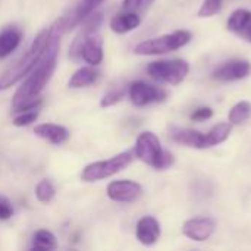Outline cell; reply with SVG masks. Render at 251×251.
I'll return each mask as SVG.
<instances>
[{"label": "cell", "instance_id": "6da1fadb", "mask_svg": "<svg viewBox=\"0 0 251 251\" xmlns=\"http://www.w3.org/2000/svg\"><path fill=\"white\" fill-rule=\"evenodd\" d=\"M57 53H59V35L56 26L53 28L47 50L40 60V63L24 78V82L16 90L12 97V110L19 113L25 110L38 109L43 103L40 94L50 82L56 66H57Z\"/></svg>", "mask_w": 251, "mask_h": 251}, {"label": "cell", "instance_id": "7a4b0ae2", "mask_svg": "<svg viewBox=\"0 0 251 251\" xmlns=\"http://www.w3.org/2000/svg\"><path fill=\"white\" fill-rule=\"evenodd\" d=\"M53 28L54 26H50L47 29H43L35 37V40L32 41L31 47L25 51V54L15 65H12L10 68H7L0 75V91L9 90L10 87H13L18 82H21L40 63V60L43 59V56H44V53L47 50V46H49V41H50Z\"/></svg>", "mask_w": 251, "mask_h": 251}, {"label": "cell", "instance_id": "3957f363", "mask_svg": "<svg viewBox=\"0 0 251 251\" xmlns=\"http://www.w3.org/2000/svg\"><path fill=\"white\" fill-rule=\"evenodd\" d=\"M134 154L141 162H144L146 165H149L157 171H165V169L171 168L175 162L172 153L168 150H163L157 135L150 131L141 132L137 137Z\"/></svg>", "mask_w": 251, "mask_h": 251}, {"label": "cell", "instance_id": "277c9868", "mask_svg": "<svg viewBox=\"0 0 251 251\" xmlns=\"http://www.w3.org/2000/svg\"><path fill=\"white\" fill-rule=\"evenodd\" d=\"M191 40V32L185 29H178L171 34H165L160 37L149 38L138 43L134 49L135 54L140 56H157L169 51H175L187 46Z\"/></svg>", "mask_w": 251, "mask_h": 251}, {"label": "cell", "instance_id": "5b68a950", "mask_svg": "<svg viewBox=\"0 0 251 251\" xmlns=\"http://www.w3.org/2000/svg\"><path fill=\"white\" fill-rule=\"evenodd\" d=\"M134 151H122L107 160H99L87 165L81 172V179L85 182H97L103 181L106 178H110L121 171H124L126 166L131 165L134 160Z\"/></svg>", "mask_w": 251, "mask_h": 251}, {"label": "cell", "instance_id": "8992f818", "mask_svg": "<svg viewBox=\"0 0 251 251\" xmlns=\"http://www.w3.org/2000/svg\"><path fill=\"white\" fill-rule=\"evenodd\" d=\"M190 72V63L184 59L156 60L147 66V74L157 82L171 85L181 84Z\"/></svg>", "mask_w": 251, "mask_h": 251}, {"label": "cell", "instance_id": "52a82bcc", "mask_svg": "<svg viewBox=\"0 0 251 251\" xmlns=\"http://www.w3.org/2000/svg\"><path fill=\"white\" fill-rule=\"evenodd\" d=\"M128 96L132 104L143 107V106L163 101L166 99V91L151 84H147L144 81H134L128 88Z\"/></svg>", "mask_w": 251, "mask_h": 251}, {"label": "cell", "instance_id": "ba28073f", "mask_svg": "<svg viewBox=\"0 0 251 251\" xmlns=\"http://www.w3.org/2000/svg\"><path fill=\"white\" fill-rule=\"evenodd\" d=\"M103 1L104 0H81L72 12H69L68 15L62 16L57 21V25H56L57 32H66L75 28L76 25L82 24V21L88 18L97 9V6L101 4Z\"/></svg>", "mask_w": 251, "mask_h": 251}, {"label": "cell", "instance_id": "9c48e42d", "mask_svg": "<svg viewBox=\"0 0 251 251\" xmlns=\"http://www.w3.org/2000/svg\"><path fill=\"white\" fill-rule=\"evenodd\" d=\"M107 197L116 203H134L143 196V187L131 179L112 181L107 185Z\"/></svg>", "mask_w": 251, "mask_h": 251}, {"label": "cell", "instance_id": "30bf717a", "mask_svg": "<svg viewBox=\"0 0 251 251\" xmlns=\"http://www.w3.org/2000/svg\"><path fill=\"white\" fill-rule=\"evenodd\" d=\"M216 229V222L212 218H193L184 222L182 234L197 243L207 241Z\"/></svg>", "mask_w": 251, "mask_h": 251}, {"label": "cell", "instance_id": "8fae6325", "mask_svg": "<svg viewBox=\"0 0 251 251\" xmlns=\"http://www.w3.org/2000/svg\"><path fill=\"white\" fill-rule=\"evenodd\" d=\"M251 74V63L244 59H232L213 72V78L222 82L240 81Z\"/></svg>", "mask_w": 251, "mask_h": 251}, {"label": "cell", "instance_id": "7c38bea8", "mask_svg": "<svg viewBox=\"0 0 251 251\" xmlns=\"http://www.w3.org/2000/svg\"><path fill=\"white\" fill-rule=\"evenodd\" d=\"M160 234H162L160 224H159V221L156 218H153V216H144V218H141L137 222L135 235H137V240L143 246H146V247L154 246L159 241Z\"/></svg>", "mask_w": 251, "mask_h": 251}, {"label": "cell", "instance_id": "4fadbf2b", "mask_svg": "<svg viewBox=\"0 0 251 251\" xmlns=\"http://www.w3.org/2000/svg\"><path fill=\"white\" fill-rule=\"evenodd\" d=\"M103 44L100 37L91 34L88 35L79 50V59H82L85 63L91 65V66H97L103 62Z\"/></svg>", "mask_w": 251, "mask_h": 251}, {"label": "cell", "instance_id": "5bb4252c", "mask_svg": "<svg viewBox=\"0 0 251 251\" xmlns=\"http://www.w3.org/2000/svg\"><path fill=\"white\" fill-rule=\"evenodd\" d=\"M141 24V16L137 12H131V10H122L119 13H116L112 19H110V29L116 34H126L129 31H134L135 28H138Z\"/></svg>", "mask_w": 251, "mask_h": 251}, {"label": "cell", "instance_id": "9a60e30c", "mask_svg": "<svg viewBox=\"0 0 251 251\" xmlns=\"http://www.w3.org/2000/svg\"><path fill=\"white\" fill-rule=\"evenodd\" d=\"M171 138L182 146L193 147V149H204V134L191 128H171Z\"/></svg>", "mask_w": 251, "mask_h": 251}, {"label": "cell", "instance_id": "2e32d148", "mask_svg": "<svg viewBox=\"0 0 251 251\" xmlns=\"http://www.w3.org/2000/svg\"><path fill=\"white\" fill-rule=\"evenodd\" d=\"M34 132L37 137L51 143V144H63L69 140V131L57 124H40L34 128Z\"/></svg>", "mask_w": 251, "mask_h": 251}, {"label": "cell", "instance_id": "e0dca14e", "mask_svg": "<svg viewBox=\"0 0 251 251\" xmlns=\"http://www.w3.org/2000/svg\"><path fill=\"white\" fill-rule=\"evenodd\" d=\"M22 31L18 28H4L0 31V59L10 56L21 44Z\"/></svg>", "mask_w": 251, "mask_h": 251}, {"label": "cell", "instance_id": "ac0fdd59", "mask_svg": "<svg viewBox=\"0 0 251 251\" xmlns=\"http://www.w3.org/2000/svg\"><path fill=\"white\" fill-rule=\"evenodd\" d=\"M99 79V71L94 69V66H82L78 71H75L68 81L69 88H85L93 85Z\"/></svg>", "mask_w": 251, "mask_h": 251}, {"label": "cell", "instance_id": "d6986e66", "mask_svg": "<svg viewBox=\"0 0 251 251\" xmlns=\"http://www.w3.org/2000/svg\"><path fill=\"white\" fill-rule=\"evenodd\" d=\"M231 124L229 122H219L216 124L207 134H204V149L215 147L218 144H222L224 141L228 140L231 134Z\"/></svg>", "mask_w": 251, "mask_h": 251}, {"label": "cell", "instance_id": "ffe728a7", "mask_svg": "<svg viewBox=\"0 0 251 251\" xmlns=\"http://www.w3.org/2000/svg\"><path fill=\"white\" fill-rule=\"evenodd\" d=\"M251 24V10L237 9L231 13L228 19V29L237 34H243L246 28Z\"/></svg>", "mask_w": 251, "mask_h": 251}, {"label": "cell", "instance_id": "44dd1931", "mask_svg": "<svg viewBox=\"0 0 251 251\" xmlns=\"http://www.w3.org/2000/svg\"><path fill=\"white\" fill-rule=\"evenodd\" d=\"M32 250H56L57 249V240L54 237L53 232L47 231V229H38L32 238Z\"/></svg>", "mask_w": 251, "mask_h": 251}, {"label": "cell", "instance_id": "7402d4cb", "mask_svg": "<svg viewBox=\"0 0 251 251\" xmlns=\"http://www.w3.org/2000/svg\"><path fill=\"white\" fill-rule=\"evenodd\" d=\"M251 116V103L249 101H240L229 110L228 119L231 125H241L246 121H249Z\"/></svg>", "mask_w": 251, "mask_h": 251}, {"label": "cell", "instance_id": "603a6c76", "mask_svg": "<svg viewBox=\"0 0 251 251\" xmlns=\"http://www.w3.org/2000/svg\"><path fill=\"white\" fill-rule=\"evenodd\" d=\"M56 194L54 185L49 179H43L35 187V197L40 203H50Z\"/></svg>", "mask_w": 251, "mask_h": 251}, {"label": "cell", "instance_id": "cb8c5ba5", "mask_svg": "<svg viewBox=\"0 0 251 251\" xmlns=\"http://www.w3.org/2000/svg\"><path fill=\"white\" fill-rule=\"evenodd\" d=\"M224 0H204L203 4L199 9V16L200 18H210L216 13L221 12Z\"/></svg>", "mask_w": 251, "mask_h": 251}, {"label": "cell", "instance_id": "d4e9b609", "mask_svg": "<svg viewBox=\"0 0 251 251\" xmlns=\"http://www.w3.org/2000/svg\"><path fill=\"white\" fill-rule=\"evenodd\" d=\"M38 109H32V110H25V112H19V115H16L13 118V125L15 126H28L31 124H34L38 119Z\"/></svg>", "mask_w": 251, "mask_h": 251}, {"label": "cell", "instance_id": "484cf974", "mask_svg": "<svg viewBox=\"0 0 251 251\" xmlns=\"http://www.w3.org/2000/svg\"><path fill=\"white\" fill-rule=\"evenodd\" d=\"M125 96V90L122 88H115V90H110L109 93H106L101 100H100V106L101 107H110V106H115L116 103H119Z\"/></svg>", "mask_w": 251, "mask_h": 251}, {"label": "cell", "instance_id": "4316f807", "mask_svg": "<svg viewBox=\"0 0 251 251\" xmlns=\"http://www.w3.org/2000/svg\"><path fill=\"white\" fill-rule=\"evenodd\" d=\"M154 0H124V6L122 9L124 10H131V12H144L147 10L151 4H153Z\"/></svg>", "mask_w": 251, "mask_h": 251}, {"label": "cell", "instance_id": "83f0119b", "mask_svg": "<svg viewBox=\"0 0 251 251\" xmlns=\"http://www.w3.org/2000/svg\"><path fill=\"white\" fill-rule=\"evenodd\" d=\"M12 216H13L12 201L6 196L0 194V221H9Z\"/></svg>", "mask_w": 251, "mask_h": 251}, {"label": "cell", "instance_id": "f1b7e54d", "mask_svg": "<svg viewBox=\"0 0 251 251\" xmlns=\"http://www.w3.org/2000/svg\"><path fill=\"white\" fill-rule=\"evenodd\" d=\"M212 116H213V110L210 107H199L191 115V121H194V122H203V121L210 119Z\"/></svg>", "mask_w": 251, "mask_h": 251}, {"label": "cell", "instance_id": "f546056e", "mask_svg": "<svg viewBox=\"0 0 251 251\" xmlns=\"http://www.w3.org/2000/svg\"><path fill=\"white\" fill-rule=\"evenodd\" d=\"M241 35H243V37H244V38H246L249 43H251V24L249 25V26H247V28H246V31H244Z\"/></svg>", "mask_w": 251, "mask_h": 251}]
</instances>
